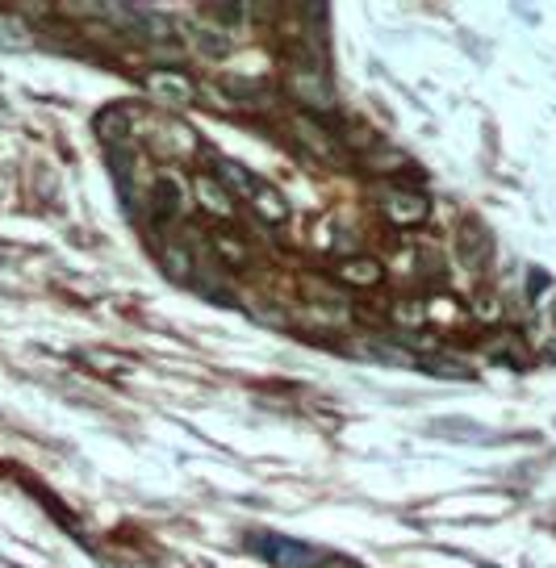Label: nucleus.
Instances as JSON below:
<instances>
[{"instance_id": "obj_1", "label": "nucleus", "mask_w": 556, "mask_h": 568, "mask_svg": "<svg viewBox=\"0 0 556 568\" xmlns=\"http://www.w3.org/2000/svg\"><path fill=\"white\" fill-rule=\"evenodd\" d=\"M251 548L276 568H364V564L347 560V556L310 548V543H297V539H276V535H256Z\"/></svg>"}]
</instances>
